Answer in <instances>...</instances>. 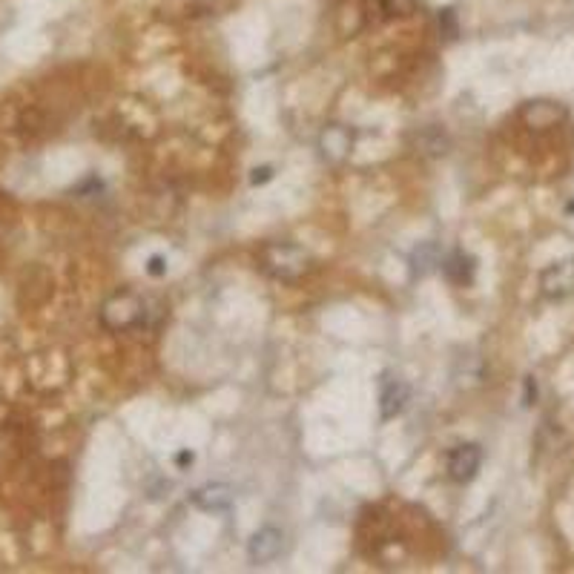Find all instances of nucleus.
Here are the masks:
<instances>
[{
    "instance_id": "nucleus-12",
    "label": "nucleus",
    "mask_w": 574,
    "mask_h": 574,
    "mask_svg": "<svg viewBox=\"0 0 574 574\" xmlns=\"http://www.w3.org/2000/svg\"><path fill=\"white\" fill-rule=\"evenodd\" d=\"M382 9H385V15H391V18H402V15H411L416 9V0H382Z\"/></svg>"
},
{
    "instance_id": "nucleus-15",
    "label": "nucleus",
    "mask_w": 574,
    "mask_h": 574,
    "mask_svg": "<svg viewBox=\"0 0 574 574\" xmlns=\"http://www.w3.org/2000/svg\"><path fill=\"white\" fill-rule=\"evenodd\" d=\"M150 273H152V276H161V273H164V262H161L158 256L150 262Z\"/></svg>"
},
{
    "instance_id": "nucleus-9",
    "label": "nucleus",
    "mask_w": 574,
    "mask_h": 574,
    "mask_svg": "<svg viewBox=\"0 0 574 574\" xmlns=\"http://www.w3.org/2000/svg\"><path fill=\"white\" fill-rule=\"evenodd\" d=\"M351 150V135L342 130V126H330V130L322 135V152L325 158L330 161H339L344 158V152Z\"/></svg>"
},
{
    "instance_id": "nucleus-14",
    "label": "nucleus",
    "mask_w": 574,
    "mask_h": 574,
    "mask_svg": "<svg viewBox=\"0 0 574 574\" xmlns=\"http://www.w3.org/2000/svg\"><path fill=\"white\" fill-rule=\"evenodd\" d=\"M271 175H273V170H271V167H262V170L253 173V184H264V182H271Z\"/></svg>"
},
{
    "instance_id": "nucleus-4",
    "label": "nucleus",
    "mask_w": 574,
    "mask_h": 574,
    "mask_svg": "<svg viewBox=\"0 0 574 574\" xmlns=\"http://www.w3.org/2000/svg\"><path fill=\"white\" fill-rule=\"evenodd\" d=\"M480 463H482V451L477 445H457L449 454V477L454 482H471L477 477Z\"/></svg>"
},
{
    "instance_id": "nucleus-10",
    "label": "nucleus",
    "mask_w": 574,
    "mask_h": 574,
    "mask_svg": "<svg viewBox=\"0 0 574 574\" xmlns=\"http://www.w3.org/2000/svg\"><path fill=\"white\" fill-rule=\"evenodd\" d=\"M442 271L454 285H465L474 276V259L465 256V253H454L449 262H442Z\"/></svg>"
},
{
    "instance_id": "nucleus-11",
    "label": "nucleus",
    "mask_w": 574,
    "mask_h": 574,
    "mask_svg": "<svg viewBox=\"0 0 574 574\" xmlns=\"http://www.w3.org/2000/svg\"><path fill=\"white\" fill-rule=\"evenodd\" d=\"M411 264L416 276H428L431 271H437V264H442L437 245H419L411 256Z\"/></svg>"
},
{
    "instance_id": "nucleus-7",
    "label": "nucleus",
    "mask_w": 574,
    "mask_h": 574,
    "mask_svg": "<svg viewBox=\"0 0 574 574\" xmlns=\"http://www.w3.org/2000/svg\"><path fill=\"white\" fill-rule=\"evenodd\" d=\"M566 118V112L560 109L557 104H552V101H534V104H529L526 109H522V121H526L529 126H534V130H546V126H554L557 121H563Z\"/></svg>"
},
{
    "instance_id": "nucleus-5",
    "label": "nucleus",
    "mask_w": 574,
    "mask_h": 574,
    "mask_svg": "<svg viewBox=\"0 0 574 574\" xmlns=\"http://www.w3.org/2000/svg\"><path fill=\"white\" fill-rule=\"evenodd\" d=\"M540 285L548 299H566L574 290V262H557L552 267H546L540 276Z\"/></svg>"
},
{
    "instance_id": "nucleus-3",
    "label": "nucleus",
    "mask_w": 574,
    "mask_h": 574,
    "mask_svg": "<svg viewBox=\"0 0 574 574\" xmlns=\"http://www.w3.org/2000/svg\"><path fill=\"white\" fill-rule=\"evenodd\" d=\"M282 543H285L282 531L273 529V526H264V529H259L256 534H253V540L247 546V554H250V560L256 566L273 563V560L282 554Z\"/></svg>"
},
{
    "instance_id": "nucleus-6",
    "label": "nucleus",
    "mask_w": 574,
    "mask_h": 574,
    "mask_svg": "<svg viewBox=\"0 0 574 574\" xmlns=\"http://www.w3.org/2000/svg\"><path fill=\"white\" fill-rule=\"evenodd\" d=\"M408 397H411V388L405 385L402 379L385 376L382 379V391H379V408H382V419H393L405 411Z\"/></svg>"
},
{
    "instance_id": "nucleus-13",
    "label": "nucleus",
    "mask_w": 574,
    "mask_h": 574,
    "mask_svg": "<svg viewBox=\"0 0 574 574\" xmlns=\"http://www.w3.org/2000/svg\"><path fill=\"white\" fill-rule=\"evenodd\" d=\"M440 29H442V35H445V37H449V41H454V37H457L459 27H457V15H454V9H442V12H440Z\"/></svg>"
},
{
    "instance_id": "nucleus-1",
    "label": "nucleus",
    "mask_w": 574,
    "mask_h": 574,
    "mask_svg": "<svg viewBox=\"0 0 574 574\" xmlns=\"http://www.w3.org/2000/svg\"><path fill=\"white\" fill-rule=\"evenodd\" d=\"M264 271L282 279V282H296L311 271V256L296 245H267L262 250Z\"/></svg>"
},
{
    "instance_id": "nucleus-8",
    "label": "nucleus",
    "mask_w": 574,
    "mask_h": 574,
    "mask_svg": "<svg viewBox=\"0 0 574 574\" xmlns=\"http://www.w3.org/2000/svg\"><path fill=\"white\" fill-rule=\"evenodd\" d=\"M230 503H233V491L227 486H204L193 494V505L201 508V512H227Z\"/></svg>"
},
{
    "instance_id": "nucleus-16",
    "label": "nucleus",
    "mask_w": 574,
    "mask_h": 574,
    "mask_svg": "<svg viewBox=\"0 0 574 574\" xmlns=\"http://www.w3.org/2000/svg\"><path fill=\"white\" fill-rule=\"evenodd\" d=\"M190 463H193V454H190V451L178 454V465H190Z\"/></svg>"
},
{
    "instance_id": "nucleus-2",
    "label": "nucleus",
    "mask_w": 574,
    "mask_h": 574,
    "mask_svg": "<svg viewBox=\"0 0 574 574\" xmlns=\"http://www.w3.org/2000/svg\"><path fill=\"white\" fill-rule=\"evenodd\" d=\"M144 319V302L135 296V293H115L104 302V311H101V322L109 330H126L135 327Z\"/></svg>"
}]
</instances>
